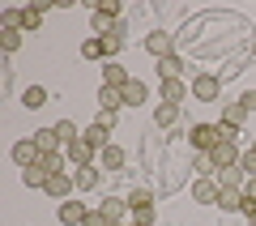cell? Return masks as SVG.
Returning <instances> with one entry per match:
<instances>
[{
	"instance_id": "6da1fadb",
	"label": "cell",
	"mask_w": 256,
	"mask_h": 226,
	"mask_svg": "<svg viewBox=\"0 0 256 226\" xmlns=\"http://www.w3.org/2000/svg\"><path fill=\"white\" fill-rule=\"evenodd\" d=\"M218 141H222V124H192L188 128V145L196 154H210Z\"/></svg>"
},
{
	"instance_id": "7a4b0ae2",
	"label": "cell",
	"mask_w": 256,
	"mask_h": 226,
	"mask_svg": "<svg viewBox=\"0 0 256 226\" xmlns=\"http://www.w3.org/2000/svg\"><path fill=\"white\" fill-rule=\"evenodd\" d=\"M86 218H90V205H82L77 196H68V200L56 205V222H60V226H82Z\"/></svg>"
},
{
	"instance_id": "3957f363",
	"label": "cell",
	"mask_w": 256,
	"mask_h": 226,
	"mask_svg": "<svg viewBox=\"0 0 256 226\" xmlns=\"http://www.w3.org/2000/svg\"><path fill=\"white\" fill-rule=\"evenodd\" d=\"M9 158L22 166V171H30V166H38V145H34V136H22V141H13V150H9Z\"/></svg>"
},
{
	"instance_id": "277c9868",
	"label": "cell",
	"mask_w": 256,
	"mask_h": 226,
	"mask_svg": "<svg viewBox=\"0 0 256 226\" xmlns=\"http://www.w3.org/2000/svg\"><path fill=\"white\" fill-rule=\"evenodd\" d=\"M64 158H68V162H73V171H77V166H94L98 150H94V145L86 141V136H77V141L68 145V150H64Z\"/></svg>"
},
{
	"instance_id": "5b68a950",
	"label": "cell",
	"mask_w": 256,
	"mask_h": 226,
	"mask_svg": "<svg viewBox=\"0 0 256 226\" xmlns=\"http://www.w3.org/2000/svg\"><path fill=\"white\" fill-rule=\"evenodd\" d=\"M244 124H248V107L244 102H222V128L226 132H244Z\"/></svg>"
},
{
	"instance_id": "8992f818",
	"label": "cell",
	"mask_w": 256,
	"mask_h": 226,
	"mask_svg": "<svg viewBox=\"0 0 256 226\" xmlns=\"http://www.w3.org/2000/svg\"><path fill=\"white\" fill-rule=\"evenodd\" d=\"M94 209H98L111 226H120V222H124V214H132V209H128V196H102V205H94Z\"/></svg>"
},
{
	"instance_id": "52a82bcc",
	"label": "cell",
	"mask_w": 256,
	"mask_h": 226,
	"mask_svg": "<svg viewBox=\"0 0 256 226\" xmlns=\"http://www.w3.org/2000/svg\"><path fill=\"white\" fill-rule=\"evenodd\" d=\"M222 94V82L214 77V72H201L196 82H192V98H201V102H214Z\"/></svg>"
},
{
	"instance_id": "ba28073f",
	"label": "cell",
	"mask_w": 256,
	"mask_h": 226,
	"mask_svg": "<svg viewBox=\"0 0 256 226\" xmlns=\"http://www.w3.org/2000/svg\"><path fill=\"white\" fill-rule=\"evenodd\" d=\"M124 162H128V154H124V150H120L116 141H111L107 150H102V154H98V166H102V175H120V171H124Z\"/></svg>"
},
{
	"instance_id": "9c48e42d",
	"label": "cell",
	"mask_w": 256,
	"mask_h": 226,
	"mask_svg": "<svg viewBox=\"0 0 256 226\" xmlns=\"http://www.w3.org/2000/svg\"><path fill=\"white\" fill-rule=\"evenodd\" d=\"M43 192H47L52 200H68V192H77V184H73V171H60V175H52Z\"/></svg>"
},
{
	"instance_id": "30bf717a",
	"label": "cell",
	"mask_w": 256,
	"mask_h": 226,
	"mask_svg": "<svg viewBox=\"0 0 256 226\" xmlns=\"http://www.w3.org/2000/svg\"><path fill=\"white\" fill-rule=\"evenodd\" d=\"M146 52L154 56V60H166V56H175V43L166 30H154V34H146Z\"/></svg>"
},
{
	"instance_id": "8fae6325",
	"label": "cell",
	"mask_w": 256,
	"mask_h": 226,
	"mask_svg": "<svg viewBox=\"0 0 256 226\" xmlns=\"http://www.w3.org/2000/svg\"><path fill=\"white\" fill-rule=\"evenodd\" d=\"M128 82H132V72H128L120 60H107V64H102V86H111V90H124Z\"/></svg>"
},
{
	"instance_id": "7c38bea8",
	"label": "cell",
	"mask_w": 256,
	"mask_h": 226,
	"mask_svg": "<svg viewBox=\"0 0 256 226\" xmlns=\"http://www.w3.org/2000/svg\"><path fill=\"white\" fill-rule=\"evenodd\" d=\"M73 184H77V192H94L102 184V166H77L73 171Z\"/></svg>"
},
{
	"instance_id": "4fadbf2b",
	"label": "cell",
	"mask_w": 256,
	"mask_h": 226,
	"mask_svg": "<svg viewBox=\"0 0 256 226\" xmlns=\"http://www.w3.org/2000/svg\"><path fill=\"white\" fill-rule=\"evenodd\" d=\"M218 209H222V214H244V209H248V196H244L239 188H222V192H218Z\"/></svg>"
},
{
	"instance_id": "5bb4252c",
	"label": "cell",
	"mask_w": 256,
	"mask_h": 226,
	"mask_svg": "<svg viewBox=\"0 0 256 226\" xmlns=\"http://www.w3.org/2000/svg\"><path fill=\"white\" fill-rule=\"evenodd\" d=\"M218 180H196L192 184V200H196V205H218Z\"/></svg>"
},
{
	"instance_id": "9a60e30c",
	"label": "cell",
	"mask_w": 256,
	"mask_h": 226,
	"mask_svg": "<svg viewBox=\"0 0 256 226\" xmlns=\"http://www.w3.org/2000/svg\"><path fill=\"white\" fill-rule=\"evenodd\" d=\"M188 94H192V86H184L180 77H171V82H162V98H158V102H171V107H180Z\"/></svg>"
},
{
	"instance_id": "2e32d148",
	"label": "cell",
	"mask_w": 256,
	"mask_h": 226,
	"mask_svg": "<svg viewBox=\"0 0 256 226\" xmlns=\"http://www.w3.org/2000/svg\"><path fill=\"white\" fill-rule=\"evenodd\" d=\"M34 145H38V154H60V150H64V141L56 136V128H38Z\"/></svg>"
},
{
	"instance_id": "e0dca14e",
	"label": "cell",
	"mask_w": 256,
	"mask_h": 226,
	"mask_svg": "<svg viewBox=\"0 0 256 226\" xmlns=\"http://www.w3.org/2000/svg\"><path fill=\"white\" fill-rule=\"evenodd\" d=\"M146 98H150V86L132 77V82L124 86V107H141V102H146Z\"/></svg>"
},
{
	"instance_id": "ac0fdd59",
	"label": "cell",
	"mask_w": 256,
	"mask_h": 226,
	"mask_svg": "<svg viewBox=\"0 0 256 226\" xmlns=\"http://www.w3.org/2000/svg\"><path fill=\"white\" fill-rule=\"evenodd\" d=\"M120 107H124V90L98 86V111H120Z\"/></svg>"
},
{
	"instance_id": "d6986e66",
	"label": "cell",
	"mask_w": 256,
	"mask_h": 226,
	"mask_svg": "<svg viewBox=\"0 0 256 226\" xmlns=\"http://www.w3.org/2000/svg\"><path fill=\"white\" fill-rule=\"evenodd\" d=\"M214 180H218V188H239V192H244L248 175L239 171V166H226V171H218V175H214Z\"/></svg>"
},
{
	"instance_id": "ffe728a7",
	"label": "cell",
	"mask_w": 256,
	"mask_h": 226,
	"mask_svg": "<svg viewBox=\"0 0 256 226\" xmlns=\"http://www.w3.org/2000/svg\"><path fill=\"white\" fill-rule=\"evenodd\" d=\"M124 43H128V34H120V30H111V34L102 38V60H116V56L124 52Z\"/></svg>"
},
{
	"instance_id": "44dd1931",
	"label": "cell",
	"mask_w": 256,
	"mask_h": 226,
	"mask_svg": "<svg viewBox=\"0 0 256 226\" xmlns=\"http://www.w3.org/2000/svg\"><path fill=\"white\" fill-rule=\"evenodd\" d=\"M158 77H162V82L184 77V60H180V56H166V60H158Z\"/></svg>"
},
{
	"instance_id": "7402d4cb",
	"label": "cell",
	"mask_w": 256,
	"mask_h": 226,
	"mask_svg": "<svg viewBox=\"0 0 256 226\" xmlns=\"http://www.w3.org/2000/svg\"><path fill=\"white\" fill-rule=\"evenodd\" d=\"M22 107H30V111H43V107H47V90H43V86H30V90L22 94Z\"/></svg>"
},
{
	"instance_id": "603a6c76",
	"label": "cell",
	"mask_w": 256,
	"mask_h": 226,
	"mask_svg": "<svg viewBox=\"0 0 256 226\" xmlns=\"http://www.w3.org/2000/svg\"><path fill=\"white\" fill-rule=\"evenodd\" d=\"M86 141H90L94 145V150H98V154H102V150H107V145H111V132H107V128H98V124H90V128H86Z\"/></svg>"
},
{
	"instance_id": "cb8c5ba5",
	"label": "cell",
	"mask_w": 256,
	"mask_h": 226,
	"mask_svg": "<svg viewBox=\"0 0 256 226\" xmlns=\"http://www.w3.org/2000/svg\"><path fill=\"white\" fill-rule=\"evenodd\" d=\"M175 120H180V107H171V102H158L154 107V124L158 128H171Z\"/></svg>"
},
{
	"instance_id": "d4e9b609",
	"label": "cell",
	"mask_w": 256,
	"mask_h": 226,
	"mask_svg": "<svg viewBox=\"0 0 256 226\" xmlns=\"http://www.w3.org/2000/svg\"><path fill=\"white\" fill-rule=\"evenodd\" d=\"M52 128H56V136H60V141H64V150H68V145H73L77 136H82V128H77L73 120H60V124H52Z\"/></svg>"
},
{
	"instance_id": "484cf974",
	"label": "cell",
	"mask_w": 256,
	"mask_h": 226,
	"mask_svg": "<svg viewBox=\"0 0 256 226\" xmlns=\"http://www.w3.org/2000/svg\"><path fill=\"white\" fill-rule=\"evenodd\" d=\"M150 205H154V192L150 188H132L128 192V209H132V214H137V209H150Z\"/></svg>"
},
{
	"instance_id": "4316f807",
	"label": "cell",
	"mask_w": 256,
	"mask_h": 226,
	"mask_svg": "<svg viewBox=\"0 0 256 226\" xmlns=\"http://www.w3.org/2000/svg\"><path fill=\"white\" fill-rule=\"evenodd\" d=\"M43 26V9H38V4H26V9H22V34H26V30H38Z\"/></svg>"
},
{
	"instance_id": "83f0119b",
	"label": "cell",
	"mask_w": 256,
	"mask_h": 226,
	"mask_svg": "<svg viewBox=\"0 0 256 226\" xmlns=\"http://www.w3.org/2000/svg\"><path fill=\"white\" fill-rule=\"evenodd\" d=\"M47 180H52V175H47L43 166H30V171H22V184H26V188H47Z\"/></svg>"
},
{
	"instance_id": "f1b7e54d",
	"label": "cell",
	"mask_w": 256,
	"mask_h": 226,
	"mask_svg": "<svg viewBox=\"0 0 256 226\" xmlns=\"http://www.w3.org/2000/svg\"><path fill=\"white\" fill-rule=\"evenodd\" d=\"M77 52H82V60H102V38H86V43L82 47H77Z\"/></svg>"
},
{
	"instance_id": "f546056e",
	"label": "cell",
	"mask_w": 256,
	"mask_h": 226,
	"mask_svg": "<svg viewBox=\"0 0 256 226\" xmlns=\"http://www.w3.org/2000/svg\"><path fill=\"white\" fill-rule=\"evenodd\" d=\"M64 162H68L64 154H43V158H38V166H43L47 175H60V171H64Z\"/></svg>"
},
{
	"instance_id": "4dcf8cb0",
	"label": "cell",
	"mask_w": 256,
	"mask_h": 226,
	"mask_svg": "<svg viewBox=\"0 0 256 226\" xmlns=\"http://www.w3.org/2000/svg\"><path fill=\"white\" fill-rule=\"evenodd\" d=\"M0 47H4V56H13L22 47V30H0Z\"/></svg>"
},
{
	"instance_id": "1f68e13d",
	"label": "cell",
	"mask_w": 256,
	"mask_h": 226,
	"mask_svg": "<svg viewBox=\"0 0 256 226\" xmlns=\"http://www.w3.org/2000/svg\"><path fill=\"white\" fill-rule=\"evenodd\" d=\"M239 171H244L248 180H256V150H244V154H239Z\"/></svg>"
},
{
	"instance_id": "d6a6232c",
	"label": "cell",
	"mask_w": 256,
	"mask_h": 226,
	"mask_svg": "<svg viewBox=\"0 0 256 226\" xmlns=\"http://www.w3.org/2000/svg\"><path fill=\"white\" fill-rule=\"evenodd\" d=\"M98 128H107V132H116V111H98V120H94Z\"/></svg>"
},
{
	"instance_id": "836d02e7",
	"label": "cell",
	"mask_w": 256,
	"mask_h": 226,
	"mask_svg": "<svg viewBox=\"0 0 256 226\" xmlns=\"http://www.w3.org/2000/svg\"><path fill=\"white\" fill-rule=\"evenodd\" d=\"M132 222H137V226H154V205H150V209H137Z\"/></svg>"
},
{
	"instance_id": "e575fe53",
	"label": "cell",
	"mask_w": 256,
	"mask_h": 226,
	"mask_svg": "<svg viewBox=\"0 0 256 226\" xmlns=\"http://www.w3.org/2000/svg\"><path fill=\"white\" fill-rule=\"evenodd\" d=\"M82 226H111V222H107V218H102V214H98V209H90V218H86V222H82Z\"/></svg>"
},
{
	"instance_id": "d590c367",
	"label": "cell",
	"mask_w": 256,
	"mask_h": 226,
	"mask_svg": "<svg viewBox=\"0 0 256 226\" xmlns=\"http://www.w3.org/2000/svg\"><path fill=\"white\" fill-rule=\"evenodd\" d=\"M239 102H244V107H248V116H252V111H256V90H248V94H239Z\"/></svg>"
},
{
	"instance_id": "8d00e7d4",
	"label": "cell",
	"mask_w": 256,
	"mask_h": 226,
	"mask_svg": "<svg viewBox=\"0 0 256 226\" xmlns=\"http://www.w3.org/2000/svg\"><path fill=\"white\" fill-rule=\"evenodd\" d=\"M252 150H256V145H252Z\"/></svg>"
}]
</instances>
